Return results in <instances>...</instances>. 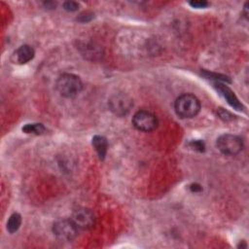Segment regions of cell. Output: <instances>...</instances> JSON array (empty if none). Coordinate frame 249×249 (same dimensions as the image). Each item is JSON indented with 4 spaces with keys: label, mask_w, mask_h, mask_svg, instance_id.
<instances>
[{
    "label": "cell",
    "mask_w": 249,
    "mask_h": 249,
    "mask_svg": "<svg viewBox=\"0 0 249 249\" xmlns=\"http://www.w3.org/2000/svg\"><path fill=\"white\" fill-rule=\"evenodd\" d=\"M176 114L183 119L196 117L200 110V103L196 96L191 93H184L178 96L174 103Z\"/></svg>",
    "instance_id": "1"
},
{
    "label": "cell",
    "mask_w": 249,
    "mask_h": 249,
    "mask_svg": "<svg viewBox=\"0 0 249 249\" xmlns=\"http://www.w3.org/2000/svg\"><path fill=\"white\" fill-rule=\"evenodd\" d=\"M83 84L81 79L70 73H64L60 75L56 80V89L60 95L72 98L77 96L82 90Z\"/></svg>",
    "instance_id": "2"
},
{
    "label": "cell",
    "mask_w": 249,
    "mask_h": 249,
    "mask_svg": "<svg viewBox=\"0 0 249 249\" xmlns=\"http://www.w3.org/2000/svg\"><path fill=\"white\" fill-rule=\"evenodd\" d=\"M217 148L221 153L227 156H234L241 152L243 148L242 139L234 134H223L216 142Z\"/></svg>",
    "instance_id": "3"
},
{
    "label": "cell",
    "mask_w": 249,
    "mask_h": 249,
    "mask_svg": "<svg viewBox=\"0 0 249 249\" xmlns=\"http://www.w3.org/2000/svg\"><path fill=\"white\" fill-rule=\"evenodd\" d=\"M79 228L72 219L57 220L53 226V234L61 241H71L78 234Z\"/></svg>",
    "instance_id": "4"
},
{
    "label": "cell",
    "mask_w": 249,
    "mask_h": 249,
    "mask_svg": "<svg viewBox=\"0 0 249 249\" xmlns=\"http://www.w3.org/2000/svg\"><path fill=\"white\" fill-rule=\"evenodd\" d=\"M110 110L117 116L123 117L129 113L133 102L132 99L125 93L118 92L113 94L108 101Z\"/></svg>",
    "instance_id": "5"
},
{
    "label": "cell",
    "mask_w": 249,
    "mask_h": 249,
    "mask_svg": "<svg viewBox=\"0 0 249 249\" xmlns=\"http://www.w3.org/2000/svg\"><path fill=\"white\" fill-rule=\"evenodd\" d=\"M132 124L136 129L144 132H150L157 128L158 119L149 111L139 110L133 115Z\"/></svg>",
    "instance_id": "6"
},
{
    "label": "cell",
    "mask_w": 249,
    "mask_h": 249,
    "mask_svg": "<svg viewBox=\"0 0 249 249\" xmlns=\"http://www.w3.org/2000/svg\"><path fill=\"white\" fill-rule=\"evenodd\" d=\"M72 221L82 230H88L94 224V215L90 209L86 207H78L73 211Z\"/></svg>",
    "instance_id": "7"
},
{
    "label": "cell",
    "mask_w": 249,
    "mask_h": 249,
    "mask_svg": "<svg viewBox=\"0 0 249 249\" xmlns=\"http://www.w3.org/2000/svg\"><path fill=\"white\" fill-rule=\"evenodd\" d=\"M214 87L231 107H233L234 109L239 110V111L243 110V105L239 102V100L236 97V95L234 94V92L228 86L217 81L214 83Z\"/></svg>",
    "instance_id": "8"
},
{
    "label": "cell",
    "mask_w": 249,
    "mask_h": 249,
    "mask_svg": "<svg viewBox=\"0 0 249 249\" xmlns=\"http://www.w3.org/2000/svg\"><path fill=\"white\" fill-rule=\"evenodd\" d=\"M34 54L35 52L32 47L28 45H22L14 53V61L19 64H24L30 61L34 57Z\"/></svg>",
    "instance_id": "9"
},
{
    "label": "cell",
    "mask_w": 249,
    "mask_h": 249,
    "mask_svg": "<svg viewBox=\"0 0 249 249\" xmlns=\"http://www.w3.org/2000/svg\"><path fill=\"white\" fill-rule=\"evenodd\" d=\"M92 146L95 149L100 160H103L107 153L108 142L104 136L95 135L92 137Z\"/></svg>",
    "instance_id": "10"
},
{
    "label": "cell",
    "mask_w": 249,
    "mask_h": 249,
    "mask_svg": "<svg viewBox=\"0 0 249 249\" xmlns=\"http://www.w3.org/2000/svg\"><path fill=\"white\" fill-rule=\"evenodd\" d=\"M21 224V216L18 213H13L8 222H7V230L10 233H14L16 232Z\"/></svg>",
    "instance_id": "11"
},
{
    "label": "cell",
    "mask_w": 249,
    "mask_h": 249,
    "mask_svg": "<svg viewBox=\"0 0 249 249\" xmlns=\"http://www.w3.org/2000/svg\"><path fill=\"white\" fill-rule=\"evenodd\" d=\"M22 130L25 133L43 134L46 131V127L42 124H28L22 127Z\"/></svg>",
    "instance_id": "12"
},
{
    "label": "cell",
    "mask_w": 249,
    "mask_h": 249,
    "mask_svg": "<svg viewBox=\"0 0 249 249\" xmlns=\"http://www.w3.org/2000/svg\"><path fill=\"white\" fill-rule=\"evenodd\" d=\"M63 8L68 12H75L79 9V4L74 1H66L63 3Z\"/></svg>",
    "instance_id": "13"
},
{
    "label": "cell",
    "mask_w": 249,
    "mask_h": 249,
    "mask_svg": "<svg viewBox=\"0 0 249 249\" xmlns=\"http://www.w3.org/2000/svg\"><path fill=\"white\" fill-rule=\"evenodd\" d=\"M190 5L193 8H205L208 3L206 1H192L190 2Z\"/></svg>",
    "instance_id": "14"
},
{
    "label": "cell",
    "mask_w": 249,
    "mask_h": 249,
    "mask_svg": "<svg viewBox=\"0 0 249 249\" xmlns=\"http://www.w3.org/2000/svg\"><path fill=\"white\" fill-rule=\"evenodd\" d=\"M192 145L193 147L196 149V150H198V151H203V148H204V145L201 141H194L192 142Z\"/></svg>",
    "instance_id": "15"
},
{
    "label": "cell",
    "mask_w": 249,
    "mask_h": 249,
    "mask_svg": "<svg viewBox=\"0 0 249 249\" xmlns=\"http://www.w3.org/2000/svg\"><path fill=\"white\" fill-rule=\"evenodd\" d=\"M190 188H191V190L193 192H199V191H201V187L199 185H197V184H193V185H191Z\"/></svg>",
    "instance_id": "16"
}]
</instances>
